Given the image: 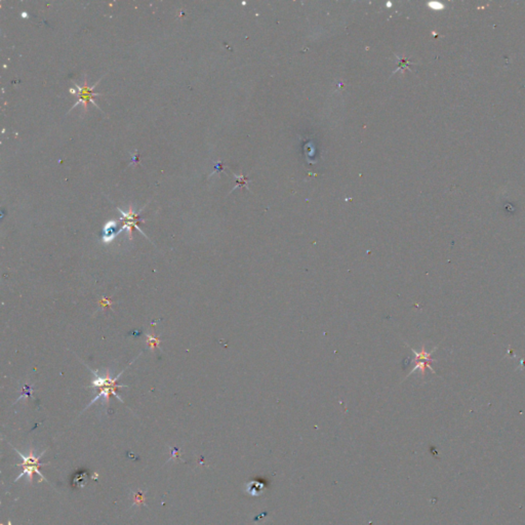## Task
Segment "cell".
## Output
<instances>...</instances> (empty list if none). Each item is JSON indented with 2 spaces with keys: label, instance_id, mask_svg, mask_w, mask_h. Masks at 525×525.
Instances as JSON below:
<instances>
[{
  "label": "cell",
  "instance_id": "cell-1",
  "mask_svg": "<svg viewBox=\"0 0 525 525\" xmlns=\"http://www.w3.org/2000/svg\"><path fill=\"white\" fill-rule=\"evenodd\" d=\"M124 373V372H122ZM121 373V374H122ZM95 374V379L93 380L92 382V387L93 388H97V389H100V393L96 396V398H94L92 401H91V404L95 403V402L101 398H104L105 401H108L109 400V397L111 395H114L116 396L117 399H119L120 401L121 398L116 394V390L117 388H122V387H126L125 385H118L117 384V380L119 379V377L121 376V374H119L115 379H110L109 377H101L98 375V372H94ZM89 405V406H90Z\"/></svg>",
  "mask_w": 525,
  "mask_h": 525
},
{
  "label": "cell",
  "instance_id": "cell-2",
  "mask_svg": "<svg viewBox=\"0 0 525 525\" xmlns=\"http://www.w3.org/2000/svg\"><path fill=\"white\" fill-rule=\"evenodd\" d=\"M102 79H103V77H102L99 81H97L93 86H89V83H87V78H86V76H85V78H84V82H83V85H82V86L79 85V84H77V83H75V86H76V89H77V94H76V95H77V97H78V100H77V102L73 105L72 108L70 109V111H69L68 113L71 112L74 108H76V107L78 106V105L81 104V103L84 105V112H86V111H87V105H89L90 102L94 105V106H95L97 109H99L101 112H103V111L101 110V108L99 107V105H97V103H96V102L94 101V99H93L94 97H100V96H103V94H99V93H95V92H94L95 87L99 84V82H100Z\"/></svg>",
  "mask_w": 525,
  "mask_h": 525
},
{
  "label": "cell",
  "instance_id": "cell-3",
  "mask_svg": "<svg viewBox=\"0 0 525 525\" xmlns=\"http://www.w3.org/2000/svg\"><path fill=\"white\" fill-rule=\"evenodd\" d=\"M117 209H118V212H119V213L121 214V216H122L121 220H125V221H126V224H125L124 226H122L121 231L127 230L130 239H131V233H132V229H133V228H135L137 231H139V232H141L143 235H145L144 232H143L141 229H139V227L137 226V221H144V220L139 218V215H138L139 213H138V214H135V213H134L133 207L131 206H131H130V209H129V212H128V213H127V212H124V211H122V209L119 208V207H118Z\"/></svg>",
  "mask_w": 525,
  "mask_h": 525
},
{
  "label": "cell",
  "instance_id": "cell-4",
  "mask_svg": "<svg viewBox=\"0 0 525 525\" xmlns=\"http://www.w3.org/2000/svg\"><path fill=\"white\" fill-rule=\"evenodd\" d=\"M411 351H412V352L414 353V355H415V365H414V367H413V370L411 371V373H413L415 370L419 369V370L422 371L423 375H425V370L427 369V367H428V369H430V370L434 373V371L432 370V367H431L430 364H431L432 361H434V360L431 358V355L433 354V352L436 351V349H434L432 352H429V353L425 351V349H424V348H423V350H422V352H419V353H417L416 351H414L413 349H411Z\"/></svg>",
  "mask_w": 525,
  "mask_h": 525
},
{
  "label": "cell",
  "instance_id": "cell-5",
  "mask_svg": "<svg viewBox=\"0 0 525 525\" xmlns=\"http://www.w3.org/2000/svg\"><path fill=\"white\" fill-rule=\"evenodd\" d=\"M15 451H16L17 453H19L20 456L23 458V460H24V464H23V466L25 467V468H24V473H23L19 478L23 477L24 474H27V475H29V480H31V478H32L31 475H32L33 472H36V473H37L39 476L43 477L42 474L40 473L39 470H38V465H37V464H38V460L40 459L41 456L38 457L37 459H35V458L33 457V454L31 453L30 456H29V458H26V457L24 456V454L21 453L19 450H16V449H15ZM19 478H17V479H19ZM17 479H16V480H17Z\"/></svg>",
  "mask_w": 525,
  "mask_h": 525
},
{
  "label": "cell",
  "instance_id": "cell-6",
  "mask_svg": "<svg viewBox=\"0 0 525 525\" xmlns=\"http://www.w3.org/2000/svg\"><path fill=\"white\" fill-rule=\"evenodd\" d=\"M117 225H118L117 221H109L105 224L104 229H103V237H102V240L105 244L111 243L116 238V236L120 232H122L121 229L116 231Z\"/></svg>",
  "mask_w": 525,
  "mask_h": 525
},
{
  "label": "cell",
  "instance_id": "cell-7",
  "mask_svg": "<svg viewBox=\"0 0 525 525\" xmlns=\"http://www.w3.org/2000/svg\"><path fill=\"white\" fill-rule=\"evenodd\" d=\"M147 338H148V343H149V345H150L151 348L158 347V345H159V343H160V341H159L158 338H154V337H152V336H150V335H147Z\"/></svg>",
  "mask_w": 525,
  "mask_h": 525
},
{
  "label": "cell",
  "instance_id": "cell-8",
  "mask_svg": "<svg viewBox=\"0 0 525 525\" xmlns=\"http://www.w3.org/2000/svg\"><path fill=\"white\" fill-rule=\"evenodd\" d=\"M131 158H132V159H131V163H132L133 165H136V163L139 161V157H138V155H137L136 152H135L134 154L131 155Z\"/></svg>",
  "mask_w": 525,
  "mask_h": 525
},
{
  "label": "cell",
  "instance_id": "cell-9",
  "mask_svg": "<svg viewBox=\"0 0 525 525\" xmlns=\"http://www.w3.org/2000/svg\"><path fill=\"white\" fill-rule=\"evenodd\" d=\"M22 14H23V15H24V17H28V16H27V13H26V12H23V13H22Z\"/></svg>",
  "mask_w": 525,
  "mask_h": 525
}]
</instances>
